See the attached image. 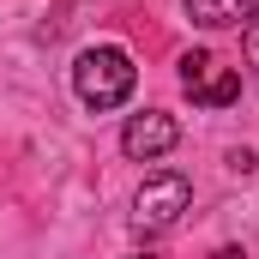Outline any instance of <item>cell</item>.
<instances>
[{
    "label": "cell",
    "mask_w": 259,
    "mask_h": 259,
    "mask_svg": "<svg viewBox=\"0 0 259 259\" xmlns=\"http://www.w3.org/2000/svg\"><path fill=\"white\" fill-rule=\"evenodd\" d=\"M133 84H139V66H133V55L115 49V42L84 49L78 66H72V91H78L84 109H121V103L133 97Z\"/></svg>",
    "instance_id": "obj_1"
},
{
    "label": "cell",
    "mask_w": 259,
    "mask_h": 259,
    "mask_svg": "<svg viewBox=\"0 0 259 259\" xmlns=\"http://www.w3.org/2000/svg\"><path fill=\"white\" fill-rule=\"evenodd\" d=\"M193 205V187H187V175H151L145 187H139V199H133V229H145V235H157V229H169L181 211Z\"/></svg>",
    "instance_id": "obj_2"
},
{
    "label": "cell",
    "mask_w": 259,
    "mask_h": 259,
    "mask_svg": "<svg viewBox=\"0 0 259 259\" xmlns=\"http://www.w3.org/2000/svg\"><path fill=\"white\" fill-rule=\"evenodd\" d=\"M175 145H181V127H175V115H163V109H145V115H133L127 127H121V151H127L133 163L169 157Z\"/></svg>",
    "instance_id": "obj_3"
},
{
    "label": "cell",
    "mask_w": 259,
    "mask_h": 259,
    "mask_svg": "<svg viewBox=\"0 0 259 259\" xmlns=\"http://www.w3.org/2000/svg\"><path fill=\"white\" fill-rule=\"evenodd\" d=\"M181 6L205 30H229V24H253L259 18V0H181Z\"/></svg>",
    "instance_id": "obj_4"
},
{
    "label": "cell",
    "mask_w": 259,
    "mask_h": 259,
    "mask_svg": "<svg viewBox=\"0 0 259 259\" xmlns=\"http://www.w3.org/2000/svg\"><path fill=\"white\" fill-rule=\"evenodd\" d=\"M235 97H241V72H229V66H217V72H211V84L199 91L193 103H205V109H229Z\"/></svg>",
    "instance_id": "obj_5"
},
{
    "label": "cell",
    "mask_w": 259,
    "mask_h": 259,
    "mask_svg": "<svg viewBox=\"0 0 259 259\" xmlns=\"http://www.w3.org/2000/svg\"><path fill=\"white\" fill-rule=\"evenodd\" d=\"M211 72H217V61H211L205 49H187V55H181V91H187V97H199V91L211 84Z\"/></svg>",
    "instance_id": "obj_6"
},
{
    "label": "cell",
    "mask_w": 259,
    "mask_h": 259,
    "mask_svg": "<svg viewBox=\"0 0 259 259\" xmlns=\"http://www.w3.org/2000/svg\"><path fill=\"white\" fill-rule=\"evenodd\" d=\"M241 49H247V66H253V72H259V18H253V24H247V36H241Z\"/></svg>",
    "instance_id": "obj_7"
},
{
    "label": "cell",
    "mask_w": 259,
    "mask_h": 259,
    "mask_svg": "<svg viewBox=\"0 0 259 259\" xmlns=\"http://www.w3.org/2000/svg\"><path fill=\"white\" fill-rule=\"evenodd\" d=\"M217 259H241V247H217Z\"/></svg>",
    "instance_id": "obj_8"
}]
</instances>
